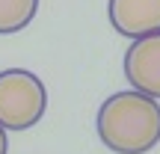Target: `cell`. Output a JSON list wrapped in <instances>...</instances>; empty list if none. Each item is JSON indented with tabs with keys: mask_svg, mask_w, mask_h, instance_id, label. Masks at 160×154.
<instances>
[{
	"mask_svg": "<svg viewBox=\"0 0 160 154\" xmlns=\"http://www.w3.org/2000/svg\"><path fill=\"white\" fill-rule=\"evenodd\" d=\"M95 131L116 154H145L160 142V104L137 89L116 92L98 107Z\"/></svg>",
	"mask_w": 160,
	"mask_h": 154,
	"instance_id": "obj_1",
	"label": "cell"
},
{
	"mask_svg": "<svg viewBox=\"0 0 160 154\" xmlns=\"http://www.w3.org/2000/svg\"><path fill=\"white\" fill-rule=\"evenodd\" d=\"M48 110V89L27 68L0 71V125L6 131H30Z\"/></svg>",
	"mask_w": 160,
	"mask_h": 154,
	"instance_id": "obj_2",
	"label": "cell"
},
{
	"mask_svg": "<svg viewBox=\"0 0 160 154\" xmlns=\"http://www.w3.org/2000/svg\"><path fill=\"white\" fill-rule=\"evenodd\" d=\"M125 77L137 92L160 101V33L131 42L125 53Z\"/></svg>",
	"mask_w": 160,
	"mask_h": 154,
	"instance_id": "obj_3",
	"label": "cell"
},
{
	"mask_svg": "<svg viewBox=\"0 0 160 154\" xmlns=\"http://www.w3.org/2000/svg\"><path fill=\"white\" fill-rule=\"evenodd\" d=\"M110 24L125 39H145L160 33V0H110Z\"/></svg>",
	"mask_w": 160,
	"mask_h": 154,
	"instance_id": "obj_4",
	"label": "cell"
},
{
	"mask_svg": "<svg viewBox=\"0 0 160 154\" xmlns=\"http://www.w3.org/2000/svg\"><path fill=\"white\" fill-rule=\"evenodd\" d=\"M36 12H39V0H0V36L27 30Z\"/></svg>",
	"mask_w": 160,
	"mask_h": 154,
	"instance_id": "obj_5",
	"label": "cell"
},
{
	"mask_svg": "<svg viewBox=\"0 0 160 154\" xmlns=\"http://www.w3.org/2000/svg\"><path fill=\"white\" fill-rule=\"evenodd\" d=\"M9 151V139H6V127L0 125V154H6Z\"/></svg>",
	"mask_w": 160,
	"mask_h": 154,
	"instance_id": "obj_6",
	"label": "cell"
}]
</instances>
